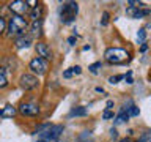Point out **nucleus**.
Returning a JSON list of instances; mask_svg holds the SVG:
<instances>
[{
  "mask_svg": "<svg viewBox=\"0 0 151 142\" xmlns=\"http://www.w3.org/2000/svg\"><path fill=\"white\" fill-rule=\"evenodd\" d=\"M28 28V21L24 16H13L8 19V22H6V33H8V36H21L25 33V30Z\"/></svg>",
  "mask_w": 151,
  "mask_h": 142,
  "instance_id": "obj_1",
  "label": "nucleus"
},
{
  "mask_svg": "<svg viewBox=\"0 0 151 142\" xmlns=\"http://www.w3.org/2000/svg\"><path fill=\"white\" fill-rule=\"evenodd\" d=\"M104 59H106L109 63H113V65L124 63V62L129 59V52L121 49V47H109V49L104 52Z\"/></svg>",
  "mask_w": 151,
  "mask_h": 142,
  "instance_id": "obj_2",
  "label": "nucleus"
},
{
  "mask_svg": "<svg viewBox=\"0 0 151 142\" xmlns=\"http://www.w3.org/2000/svg\"><path fill=\"white\" fill-rule=\"evenodd\" d=\"M79 13V5L76 2H65L60 7V19L63 24H71Z\"/></svg>",
  "mask_w": 151,
  "mask_h": 142,
  "instance_id": "obj_3",
  "label": "nucleus"
},
{
  "mask_svg": "<svg viewBox=\"0 0 151 142\" xmlns=\"http://www.w3.org/2000/svg\"><path fill=\"white\" fill-rule=\"evenodd\" d=\"M28 68L30 71L33 73V76L38 74V76H44L47 73V70H49V63H47L46 60L40 59V57H35V59L30 60V63H28Z\"/></svg>",
  "mask_w": 151,
  "mask_h": 142,
  "instance_id": "obj_4",
  "label": "nucleus"
},
{
  "mask_svg": "<svg viewBox=\"0 0 151 142\" xmlns=\"http://www.w3.org/2000/svg\"><path fill=\"white\" fill-rule=\"evenodd\" d=\"M8 8L11 9V13L14 16H24L30 11V5H28L27 0H16V2H11L8 5Z\"/></svg>",
  "mask_w": 151,
  "mask_h": 142,
  "instance_id": "obj_5",
  "label": "nucleus"
},
{
  "mask_svg": "<svg viewBox=\"0 0 151 142\" xmlns=\"http://www.w3.org/2000/svg\"><path fill=\"white\" fill-rule=\"evenodd\" d=\"M61 133H63V125H52L49 131H46L44 134H40V139H44L47 142H58Z\"/></svg>",
  "mask_w": 151,
  "mask_h": 142,
  "instance_id": "obj_6",
  "label": "nucleus"
},
{
  "mask_svg": "<svg viewBox=\"0 0 151 142\" xmlns=\"http://www.w3.org/2000/svg\"><path fill=\"white\" fill-rule=\"evenodd\" d=\"M19 85H21L24 90H33L40 85V80H38V78L33 76L32 73H25V74L21 76V79H19Z\"/></svg>",
  "mask_w": 151,
  "mask_h": 142,
  "instance_id": "obj_7",
  "label": "nucleus"
},
{
  "mask_svg": "<svg viewBox=\"0 0 151 142\" xmlns=\"http://www.w3.org/2000/svg\"><path fill=\"white\" fill-rule=\"evenodd\" d=\"M19 114L24 117H38L40 115V106L35 103H22L21 106H19Z\"/></svg>",
  "mask_w": 151,
  "mask_h": 142,
  "instance_id": "obj_8",
  "label": "nucleus"
},
{
  "mask_svg": "<svg viewBox=\"0 0 151 142\" xmlns=\"http://www.w3.org/2000/svg\"><path fill=\"white\" fill-rule=\"evenodd\" d=\"M35 51H36L38 57L42 59V60L49 62L52 59V52L49 49V46H47V43H44V41H38L36 44H35Z\"/></svg>",
  "mask_w": 151,
  "mask_h": 142,
  "instance_id": "obj_9",
  "label": "nucleus"
},
{
  "mask_svg": "<svg viewBox=\"0 0 151 142\" xmlns=\"http://www.w3.org/2000/svg\"><path fill=\"white\" fill-rule=\"evenodd\" d=\"M126 14H127V16H131L132 19H140L143 16H148L150 9H140L139 7H129L126 9Z\"/></svg>",
  "mask_w": 151,
  "mask_h": 142,
  "instance_id": "obj_10",
  "label": "nucleus"
},
{
  "mask_svg": "<svg viewBox=\"0 0 151 142\" xmlns=\"http://www.w3.org/2000/svg\"><path fill=\"white\" fill-rule=\"evenodd\" d=\"M32 43H33V38L30 35H25V33H24V35L16 38V43H14V44H16L17 49H27V47L32 46Z\"/></svg>",
  "mask_w": 151,
  "mask_h": 142,
  "instance_id": "obj_11",
  "label": "nucleus"
},
{
  "mask_svg": "<svg viewBox=\"0 0 151 142\" xmlns=\"http://www.w3.org/2000/svg\"><path fill=\"white\" fill-rule=\"evenodd\" d=\"M32 38H41L42 36V19L40 21H33L30 25V33H28Z\"/></svg>",
  "mask_w": 151,
  "mask_h": 142,
  "instance_id": "obj_12",
  "label": "nucleus"
},
{
  "mask_svg": "<svg viewBox=\"0 0 151 142\" xmlns=\"http://www.w3.org/2000/svg\"><path fill=\"white\" fill-rule=\"evenodd\" d=\"M42 13H44V7H42V3H36L35 7H33L30 11H28L32 22H33V21H40V19H42Z\"/></svg>",
  "mask_w": 151,
  "mask_h": 142,
  "instance_id": "obj_13",
  "label": "nucleus"
},
{
  "mask_svg": "<svg viewBox=\"0 0 151 142\" xmlns=\"http://www.w3.org/2000/svg\"><path fill=\"white\" fill-rule=\"evenodd\" d=\"M16 112H17V109L13 107L11 104H8V106L2 107V111H0V117H2V118H13L14 115H16Z\"/></svg>",
  "mask_w": 151,
  "mask_h": 142,
  "instance_id": "obj_14",
  "label": "nucleus"
},
{
  "mask_svg": "<svg viewBox=\"0 0 151 142\" xmlns=\"http://www.w3.org/2000/svg\"><path fill=\"white\" fill-rule=\"evenodd\" d=\"M85 115H88V109L83 107V106L73 107L69 112V117H85Z\"/></svg>",
  "mask_w": 151,
  "mask_h": 142,
  "instance_id": "obj_15",
  "label": "nucleus"
},
{
  "mask_svg": "<svg viewBox=\"0 0 151 142\" xmlns=\"http://www.w3.org/2000/svg\"><path fill=\"white\" fill-rule=\"evenodd\" d=\"M127 120H129V115H127V112L121 109V111L118 112V115L115 117V125H121V123H126Z\"/></svg>",
  "mask_w": 151,
  "mask_h": 142,
  "instance_id": "obj_16",
  "label": "nucleus"
},
{
  "mask_svg": "<svg viewBox=\"0 0 151 142\" xmlns=\"http://www.w3.org/2000/svg\"><path fill=\"white\" fill-rule=\"evenodd\" d=\"M8 78H6V70L3 66H0V88H6L8 87Z\"/></svg>",
  "mask_w": 151,
  "mask_h": 142,
  "instance_id": "obj_17",
  "label": "nucleus"
},
{
  "mask_svg": "<svg viewBox=\"0 0 151 142\" xmlns=\"http://www.w3.org/2000/svg\"><path fill=\"white\" fill-rule=\"evenodd\" d=\"M101 68H102L101 62H96V63H91V65L88 66V70H90V73H91V74H98V71L101 70Z\"/></svg>",
  "mask_w": 151,
  "mask_h": 142,
  "instance_id": "obj_18",
  "label": "nucleus"
},
{
  "mask_svg": "<svg viewBox=\"0 0 151 142\" xmlns=\"http://www.w3.org/2000/svg\"><path fill=\"white\" fill-rule=\"evenodd\" d=\"M50 126H52L50 123H42V125H40V126L36 128V133H40V134H44L46 131H49Z\"/></svg>",
  "mask_w": 151,
  "mask_h": 142,
  "instance_id": "obj_19",
  "label": "nucleus"
},
{
  "mask_svg": "<svg viewBox=\"0 0 151 142\" xmlns=\"http://www.w3.org/2000/svg\"><path fill=\"white\" fill-rule=\"evenodd\" d=\"M6 32V21H5L3 16H0V36Z\"/></svg>",
  "mask_w": 151,
  "mask_h": 142,
  "instance_id": "obj_20",
  "label": "nucleus"
},
{
  "mask_svg": "<svg viewBox=\"0 0 151 142\" xmlns=\"http://www.w3.org/2000/svg\"><path fill=\"white\" fill-rule=\"evenodd\" d=\"M145 38H146V32H145V28H140L139 33H137V40H139V43H145Z\"/></svg>",
  "mask_w": 151,
  "mask_h": 142,
  "instance_id": "obj_21",
  "label": "nucleus"
},
{
  "mask_svg": "<svg viewBox=\"0 0 151 142\" xmlns=\"http://www.w3.org/2000/svg\"><path fill=\"white\" fill-rule=\"evenodd\" d=\"M148 139H150V131H145L143 134L139 137V141H137V142H148Z\"/></svg>",
  "mask_w": 151,
  "mask_h": 142,
  "instance_id": "obj_22",
  "label": "nucleus"
},
{
  "mask_svg": "<svg viewBox=\"0 0 151 142\" xmlns=\"http://www.w3.org/2000/svg\"><path fill=\"white\" fill-rule=\"evenodd\" d=\"M123 78H124V76H121V74H118V76H112V78L109 79V82H110V84H116L118 80H121Z\"/></svg>",
  "mask_w": 151,
  "mask_h": 142,
  "instance_id": "obj_23",
  "label": "nucleus"
},
{
  "mask_svg": "<svg viewBox=\"0 0 151 142\" xmlns=\"http://www.w3.org/2000/svg\"><path fill=\"white\" fill-rule=\"evenodd\" d=\"M69 73L71 74H80V73H82V68L76 65V66H73V68H69Z\"/></svg>",
  "mask_w": 151,
  "mask_h": 142,
  "instance_id": "obj_24",
  "label": "nucleus"
},
{
  "mask_svg": "<svg viewBox=\"0 0 151 142\" xmlns=\"http://www.w3.org/2000/svg\"><path fill=\"white\" fill-rule=\"evenodd\" d=\"M102 118H104V120L113 118V112H112V111H107V109H106V111H104V114H102Z\"/></svg>",
  "mask_w": 151,
  "mask_h": 142,
  "instance_id": "obj_25",
  "label": "nucleus"
},
{
  "mask_svg": "<svg viewBox=\"0 0 151 142\" xmlns=\"http://www.w3.org/2000/svg\"><path fill=\"white\" fill-rule=\"evenodd\" d=\"M123 79H126V84H132V82H134V80H132V71H127L126 76Z\"/></svg>",
  "mask_w": 151,
  "mask_h": 142,
  "instance_id": "obj_26",
  "label": "nucleus"
},
{
  "mask_svg": "<svg viewBox=\"0 0 151 142\" xmlns=\"http://www.w3.org/2000/svg\"><path fill=\"white\" fill-rule=\"evenodd\" d=\"M109 17H110V16H109V13H107V11L102 14V22H101L102 25H107V24H109Z\"/></svg>",
  "mask_w": 151,
  "mask_h": 142,
  "instance_id": "obj_27",
  "label": "nucleus"
},
{
  "mask_svg": "<svg viewBox=\"0 0 151 142\" xmlns=\"http://www.w3.org/2000/svg\"><path fill=\"white\" fill-rule=\"evenodd\" d=\"M110 137H113V139H116V137H118V133H116L115 128H112V130H110Z\"/></svg>",
  "mask_w": 151,
  "mask_h": 142,
  "instance_id": "obj_28",
  "label": "nucleus"
},
{
  "mask_svg": "<svg viewBox=\"0 0 151 142\" xmlns=\"http://www.w3.org/2000/svg\"><path fill=\"white\" fill-rule=\"evenodd\" d=\"M68 43H69L71 46H74V44H76V36H69V38H68Z\"/></svg>",
  "mask_w": 151,
  "mask_h": 142,
  "instance_id": "obj_29",
  "label": "nucleus"
},
{
  "mask_svg": "<svg viewBox=\"0 0 151 142\" xmlns=\"http://www.w3.org/2000/svg\"><path fill=\"white\" fill-rule=\"evenodd\" d=\"M146 49H148V44H146V41H145V43H142L140 51H142V52H146Z\"/></svg>",
  "mask_w": 151,
  "mask_h": 142,
  "instance_id": "obj_30",
  "label": "nucleus"
},
{
  "mask_svg": "<svg viewBox=\"0 0 151 142\" xmlns=\"http://www.w3.org/2000/svg\"><path fill=\"white\" fill-rule=\"evenodd\" d=\"M112 107H113V101H112V99H109V101H107V111H110Z\"/></svg>",
  "mask_w": 151,
  "mask_h": 142,
  "instance_id": "obj_31",
  "label": "nucleus"
},
{
  "mask_svg": "<svg viewBox=\"0 0 151 142\" xmlns=\"http://www.w3.org/2000/svg\"><path fill=\"white\" fill-rule=\"evenodd\" d=\"M71 76H73V74L69 73V70H68V71H65V73H63V78H66V79H68V78H71Z\"/></svg>",
  "mask_w": 151,
  "mask_h": 142,
  "instance_id": "obj_32",
  "label": "nucleus"
},
{
  "mask_svg": "<svg viewBox=\"0 0 151 142\" xmlns=\"http://www.w3.org/2000/svg\"><path fill=\"white\" fill-rule=\"evenodd\" d=\"M96 92L98 93H104V88L102 87H96Z\"/></svg>",
  "mask_w": 151,
  "mask_h": 142,
  "instance_id": "obj_33",
  "label": "nucleus"
},
{
  "mask_svg": "<svg viewBox=\"0 0 151 142\" xmlns=\"http://www.w3.org/2000/svg\"><path fill=\"white\" fill-rule=\"evenodd\" d=\"M120 142H131V139H129V137H127V139H121Z\"/></svg>",
  "mask_w": 151,
  "mask_h": 142,
  "instance_id": "obj_34",
  "label": "nucleus"
},
{
  "mask_svg": "<svg viewBox=\"0 0 151 142\" xmlns=\"http://www.w3.org/2000/svg\"><path fill=\"white\" fill-rule=\"evenodd\" d=\"M0 111H2V107H0Z\"/></svg>",
  "mask_w": 151,
  "mask_h": 142,
  "instance_id": "obj_35",
  "label": "nucleus"
}]
</instances>
